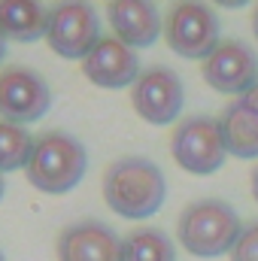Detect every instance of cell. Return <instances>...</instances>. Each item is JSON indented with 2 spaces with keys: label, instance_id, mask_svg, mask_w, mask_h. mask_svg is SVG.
<instances>
[{
  "label": "cell",
  "instance_id": "obj_1",
  "mask_svg": "<svg viewBox=\"0 0 258 261\" xmlns=\"http://www.w3.org/2000/svg\"><path fill=\"white\" fill-rule=\"evenodd\" d=\"M167 179L161 167L143 155H125L104 173V200L122 219H149L164 206Z\"/></svg>",
  "mask_w": 258,
  "mask_h": 261
},
{
  "label": "cell",
  "instance_id": "obj_2",
  "mask_svg": "<svg viewBox=\"0 0 258 261\" xmlns=\"http://www.w3.org/2000/svg\"><path fill=\"white\" fill-rule=\"evenodd\" d=\"M85 170H88L85 146L73 134L46 130L34 140V152L24 167V176L43 195H67L82 182Z\"/></svg>",
  "mask_w": 258,
  "mask_h": 261
},
{
  "label": "cell",
  "instance_id": "obj_3",
  "mask_svg": "<svg viewBox=\"0 0 258 261\" xmlns=\"http://www.w3.org/2000/svg\"><path fill=\"white\" fill-rule=\"evenodd\" d=\"M240 234H243L240 216L234 213L231 203L219 197H200L189 203L176 222L179 246H186L197 258H219L225 252L231 255Z\"/></svg>",
  "mask_w": 258,
  "mask_h": 261
},
{
  "label": "cell",
  "instance_id": "obj_4",
  "mask_svg": "<svg viewBox=\"0 0 258 261\" xmlns=\"http://www.w3.org/2000/svg\"><path fill=\"white\" fill-rule=\"evenodd\" d=\"M167 46L192 61H207L222 46V24L213 6L207 3H176L164 18Z\"/></svg>",
  "mask_w": 258,
  "mask_h": 261
},
{
  "label": "cell",
  "instance_id": "obj_5",
  "mask_svg": "<svg viewBox=\"0 0 258 261\" xmlns=\"http://www.w3.org/2000/svg\"><path fill=\"white\" fill-rule=\"evenodd\" d=\"M170 155L186 173H194V176H210L222 170L228 149L222 140L219 119H210V116L183 119L170 137Z\"/></svg>",
  "mask_w": 258,
  "mask_h": 261
},
{
  "label": "cell",
  "instance_id": "obj_6",
  "mask_svg": "<svg viewBox=\"0 0 258 261\" xmlns=\"http://www.w3.org/2000/svg\"><path fill=\"white\" fill-rule=\"evenodd\" d=\"M46 43L67 61H82L100 43V18L91 3H58L49 9Z\"/></svg>",
  "mask_w": 258,
  "mask_h": 261
},
{
  "label": "cell",
  "instance_id": "obj_7",
  "mask_svg": "<svg viewBox=\"0 0 258 261\" xmlns=\"http://www.w3.org/2000/svg\"><path fill=\"white\" fill-rule=\"evenodd\" d=\"M52 107V88L43 73L31 67H6L0 73V122L31 125Z\"/></svg>",
  "mask_w": 258,
  "mask_h": 261
},
{
  "label": "cell",
  "instance_id": "obj_8",
  "mask_svg": "<svg viewBox=\"0 0 258 261\" xmlns=\"http://www.w3.org/2000/svg\"><path fill=\"white\" fill-rule=\"evenodd\" d=\"M134 113L149 125H173L186 103L183 79L170 67H149L140 73V79L131 88Z\"/></svg>",
  "mask_w": 258,
  "mask_h": 261
},
{
  "label": "cell",
  "instance_id": "obj_9",
  "mask_svg": "<svg viewBox=\"0 0 258 261\" xmlns=\"http://www.w3.org/2000/svg\"><path fill=\"white\" fill-rule=\"evenodd\" d=\"M203 79L219 94H246L258 82V55L240 40H222V46L203 61Z\"/></svg>",
  "mask_w": 258,
  "mask_h": 261
},
{
  "label": "cell",
  "instance_id": "obj_10",
  "mask_svg": "<svg viewBox=\"0 0 258 261\" xmlns=\"http://www.w3.org/2000/svg\"><path fill=\"white\" fill-rule=\"evenodd\" d=\"M82 64V76L97 85V88H134V82L140 79V58L137 52L125 46L116 37H100V43L79 61Z\"/></svg>",
  "mask_w": 258,
  "mask_h": 261
},
{
  "label": "cell",
  "instance_id": "obj_11",
  "mask_svg": "<svg viewBox=\"0 0 258 261\" xmlns=\"http://www.w3.org/2000/svg\"><path fill=\"white\" fill-rule=\"evenodd\" d=\"M55 255L58 261H122V237L97 219L73 222L58 234Z\"/></svg>",
  "mask_w": 258,
  "mask_h": 261
},
{
  "label": "cell",
  "instance_id": "obj_12",
  "mask_svg": "<svg viewBox=\"0 0 258 261\" xmlns=\"http://www.w3.org/2000/svg\"><path fill=\"white\" fill-rule=\"evenodd\" d=\"M107 18L113 24L116 40H122L131 49L152 46L158 34L164 31V21L155 3H146V0H113L107 6Z\"/></svg>",
  "mask_w": 258,
  "mask_h": 261
},
{
  "label": "cell",
  "instance_id": "obj_13",
  "mask_svg": "<svg viewBox=\"0 0 258 261\" xmlns=\"http://www.w3.org/2000/svg\"><path fill=\"white\" fill-rule=\"evenodd\" d=\"M219 128L228 155L234 158H258V113L240 97L225 107L219 116Z\"/></svg>",
  "mask_w": 258,
  "mask_h": 261
},
{
  "label": "cell",
  "instance_id": "obj_14",
  "mask_svg": "<svg viewBox=\"0 0 258 261\" xmlns=\"http://www.w3.org/2000/svg\"><path fill=\"white\" fill-rule=\"evenodd\" d=\"M49 28V9L37 0H0V31L6 40L15 43H34L46 40Z\"/></svg>",
  "mask_w": 258,
  "mask_h": 261
},
{
  "label": "cell",
  "instance_id": "obj_15",
  "mask_svg": "<svg viewBox=\"0 0 258 261\" xmlns=\"http://www.w3.org/2000/svg\"><path fill=\"white\" fill-rule=\"evenodd\" d=\"M122 261H176V246L161 228H137L122 240Z\"/></svg>",
  "mask_w": 258,
  "mask_h": 261
},
{
  "label": "cell",
  "instance_id": "obj_16",
  "mask_svg": "<svg viewBox=\"0 0 258 261\" xmlns=\"http://www.w3.org/2000/svg\"><path fill=\"white\" fill-rule=\"evenodd\" d=\"M34 140L37 137H31L28 128L0 122V173L28 167L31 152H34Z\"/></svg>",
  "mask_w": 258,
  "mask_h": 261
},
{
  "label": "cell",
  "instance_id": "obj_17",
  "mask_svg": "<svg viewBox=\"0 0 258 261\" xmlns=\"http://www.w3.org/2000/svg\"><path fill=\"white\" fill-rule=\"evenodd\" d=\"M231 261H258V222L246 225L231 249Z\"/></svg>",
  "mask_w": 258,
  "mask_h": 261
},
{
  "label": "cell",
  "instance_id": "obj_18",
  "mask_svg": "<svg viewBox=\"0 0 258 261\" xmlns=\"http://www.w3.org/2000/svg\"><path fill=\"white\" fill-rule=\"evenodd\" d=\"M243 100H246V103H249V107L258 113V82L249 88V91H246V94H243Z\"/></svg>",
  "mask_w": 258,
  "mask_h": 261
},
{
  "label": "cell",
  "instance_id": "obj_19",
  "mask_svg": "<svg viewBox=\"0 0 258 261\" xmlns=\"http://www.w3.org/2000/svg\"><path fill=\"white\" fill-rule=\"evenodd\" d=\"M249 189H252V197L258 200V167L252 170V179H249Z\"/></svg>",
  "mask_w": 258,
  "mask_h": 261
},
{
  "label": "cell",
  "instance_id": "obj_20",
  "mask_svg": "<svg viewBox=\"0 0 258 261\" xmlns=\"http://www.w3.org/2000/svg\"><path fill=\"white\" fill-rule=\"evenodd\" d=\"M6 58V37H3V31H0V61Z\"/></svg>",
  "mask_w": 258,
  "mask_h": 261
},
{
  "label": "cell",
  "instance_id": "obj_21",
  "mask_svg": "<svg viewBox=\"0 0 258 261\" xmlns=\"http://www.w3.org/2000/svg\"><path fill=\"white\" fill-rule=\"evenodd\" d=\"M252 31H255V37H258V6H255V12H252Z\"/></svg>",
  "mask_w": 258,
  "mask_h": 261
},
{
  "label": "cell",
  "instance_id": "obj_22",
  "mask_svg": "<svg viewBox=\"0 0 258 261\" xmlns=\"http://www.w3.org/2000/svg\"><path fill=\"white\" fill-rule=\"evenodd\" d=\"M3 192H6V179H3V173H0V197H3Z\"/></svg>",
  "mask_w": 258,
  "mask_h": 261
},
{
  "label": "cell",
  "instance_id": "obj_23",
  "mask_svg": "<svg viewBox=\"0 0 258 261\" xmlns=\"http://www.w3.org/2000/svg\"><path fill=\"white\" fill-rule=\"evenodd\" d=\"M0 261H6V258H3V252H0Z\"/></svg>",
  "mask_w": 258,
  "mask_h": 261
}]
</instances>
